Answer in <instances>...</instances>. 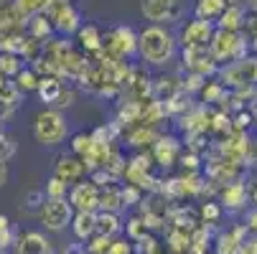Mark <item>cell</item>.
I'll list each match as a JSON object with an SVG mask.
<instances>
[{
    "label": "cell",
    "mask_w": 257,
    "mask_h": 254,
    "mask_svg": "<svg viewBox=\"0 0 257 254\" xmlns=\"http://www.w3.org/2000/svg\"><path fill=\"white\" fill-rule=\"evenodd\" d=\"M178 39L166 26H145L138 31V59L145 66H166L178 56Z\"/></svg>",
    "instance_id": "cell-1"
},
{
    "label": "cell",
    "mask_w": 257,
    "mask_h": 254,
    "mask_svg": "<svg viewBox=\"0 0 257 254\" xmlns=\"http://www.w3.org/2000/svg\"><path fill=\"white\" fill-rule=\"evenodd\" d=\"M31 132L41 148H59L64 140H69V120L61 110L46 107V110H41L33 117Z\"/></svg>",
    "instance_id": "cell-2"
},
{
    "label": "cell",
    "mask_w": 257,
    "mask_h": 254,
    "mask_svg": "<svg viewBox=\"0 0 257 254\" xmlns=\"http://www.w3.org/2000/svg\"><path fill=\"white\" fill-rule=\"evenodd\" d=\"M247 49H249V44H247V39L242 36V31L239 33H232V31H219L216 28L214 39L209 44V54H211V59L219 66H224L229 61L247 59Z\"/></svg>",
    "instance_id": "cell-3"
},
{
    "label": "cell",
    "mask_w": 257,
    "mask_h": 254,
    "mask_svg": "<svg viewBox=\"0 0 257 254\" xmlns=\"http://www.w3.org/2000/svg\"><path fill=\"white\" fill-rule=\"evenodd\" d=\"M219 82L229 92L254 89L257 87V56H247L239 61H229L219 69Z\"/></svg>",
    "instance_id": "cell-4"
},
{
    "label": "cell",
    "mask_w": 257,
    "mask_h": 254,
    "mask_svg": "<svg viewBox=\"0 0 257 254\" xmlns=\"http://www.w3.org/2000/svg\"><path fill=\"white\" fill-rule=\"evenodd\" d=\"M46 16L54 23V31L61 36V39H69V36L79 33V28L84 26V16L82 11L71 3V0H51Z\"/></svg>",
    "instance_id": "cell-5"
},
{
    "label": "cell",
    "mask_w": 257,
    "mask_h": 254,
    "mask_svg": "<svg viewBox=\"0 0 257 254\" xmlns=\"http://www.w3.org/2000/svg\"><path fill=\"white\" fill-rule=\"evenodd\" d=\"M140 13L151 26H176L183 18L181 0H140Z\"/></svg>",
    "instance_id": "cell-6"
},
{
    "label": "cell",
    "mask_w": 257,
    "mask_h": 254,
    "mask_svg": "<svg viewBox=\"0 0 257 254\" xmlns=\"http://www.w3.org/2000/svg\"><path fill=\"white\" fill-rule=\"evenodd\" d=\"M214 33H216V23L201 21V18H191L176 33V39H178L181 49H209Z\"/></svg>",
    "instance_id": "cell-7"
},
{
    "label": "cell",
    "mask_w": 257,
    "mask_h": 254,
    "mask_svg": "<svg viewBox=\"0 0 257 254\" xmlns=\"http://www.w3.org/2000/svg\"><path fill=\"white\" fill-rule=\"evenodd\" d=\"M74 213L77 211L71 208V203L66 198H61V201L46 198V203L39 211V221L46 231H64V229L71 226V221H74Z\"/></svg>",
    "instance_id": "cell-8"
},
{
    "label": "cell",
    "mask_w": 257,
    "mask_h": 254,
    "mask_svg": "<svg viewBox=\"0 0 257 254\" xmlns=\"http://www.w3.org/2000/svg\"><path fill=\"white\" fill-rule=\"evenodd\" d=\"M99 193H102V188L94 183V180L84 178L82 183L69 188L66 201L71 203V208H74L77 213H97L99 211Z\"/></svg>",
    "instance_id": "cell-9"
},
{
    "label": "cell",
    "mask_w": 257,
    "mask_h": 254,
    "mask_svg": "<svg viewBox=\"0 0 257 254\" xmlns=\"http://www.w3.org/2000/svg\"><path fill=\"white\" fill-rule=\"evenodd\" d=\"M183 153H186V145H183V142H181V137H176V135H161V137H158V142L151 148L153 163H156V165H161L163 170H168V168L178 165V163H181V158H183Z\"/></svg>",
    "instance_id": "cell-10"
},
{
    "label": "cell",
    "mask_w": 257,
    "mask_h": 254,
    "mask_svg": "<svg viewBox=\"0 0 257 254\" xmlns=\"http://www.w3.org/2000/svg\"><path fill=\"white\" fill-rule=\"evenodd\" d=\"M54 178L64 180V183L71 188V186L82 183L84 178H89V173H87V165H84L82 158H77V155H71V153H69V155H59V158H56Z\"/></svg>",
    "instance_id": "cell-11"
},
{
    "label": "cell",
    "mask_w": 257,
    "mask_h": 254,
    "mask_svg": "<svg viewBox=\"0 0 257 254\" xmlns=\"http://www.w3.org/2000/svg\"><path fill=\"white\" fill-rule=\"evenodd\" d=\"M181 59H183V66H186V71H191V74H201V77H214L219 74V66L209 49H181Z\"/></svg>",
    "instance_id": "cell-12"
},
{
    "label": "cell",
    "mask_w": 257,
    "mask_h": 254,
    "mask_svg": "<svg viewBox=\"0 0 257 254\" xmlns=\"http://www.w3.org/2000/svg\"><path fill=\"white\" fill-rule=\"evenodd\" d=\"M219 203H222V208H227V211L247 208V203H249L247 183H242V180H232V183L222 186V191H219Z\"/></svg>",
    "instance_id": "cell-13"
},
{
    "label": "cell",
    "mask_w": 257,
    "mask_h": 254,
    "mask_svg": "<svg viewBox=\"0 0 257 254\" xmlns=\"http://www.w3.org/2000/svg\"><path fill=\"white\" fill-rule=\"evenodd\" d=\"M125 137H127V145L138 148V153H140L145 148H153V145L158 142V137H161V132L156 127H148V125H135L125 132Z\"/></svg>",
    "instance_id": "cell-14"
},
{
    "label": "cell",
    "mask_w": 257,
    "mask_h": 254,
    "mask_svg": "<svg viewBox=\"0 0 257 254\" xmlns=\"http://www.w3.org/2000/svg\"><path fill=\"white\" fill-rule=\"evenodd\" d=\"M69 229L77 241H92L97 236V213H74Z\"/></svg>",
    "instance_id": "cell-15"
},
{
    "label": "cell",
    "mask_w": 257,
    "mask_h": 254,
    "mask_svg": "<svg viewBox=\"0 0 257 254\" xmlns=\"http://www.w3.org/2000/svg\"><path fill=\"white\" fill-rule=\"evenodd\" d=\"M77 44L82 51H89V54H99L102 46H104V36L102 31L94 26V23H84L77 33Z\"/></svg>",
    "instance_id": "cell-16"
},
{
    "label": "cell",
    "mask_w": 257,
    "mask_h": 254,
    "mask_svg": "<svg viewBox=\"0 0 257 254\" xmlns=\"http://www.w3.org/2000/svg\"><path fill=\"white\" fill-rule=\"evenodd\" d=\"M18 254H49V239L41 231H26L16 241Z\"/></svg>",
    "instance_id": "cell-17"
},
{
    "label": "cell",
    "mask_w": 257,
    "mask_h": 254,
    "mask_svg": "<svg viewBox=\"0 0 257 254\" xmlns=\"http://www.w3.org/2000/svg\"><path fill=\"white\" fill-rule=\"evenodd\" d=\"M244 21H247L244 6H239V3H229V8L222 13V18L216 21V28H219V31H232V33H239V31L244 28Z\"/></svg>",
    "instance_id": "cell-18"
},
{
    "label": "cell",
    "mask_w": 257,
    "mask_h": 254,
    "mask_svg": "<svg viewBox=\"0 0 257 254\" xmlns=\"http://www.w3.org/2000/svg\"><path fill=\"white\" fill-rule=\"evenodd\" d=\"M26 28H28V39L39 41V44H44V41H51V36L56 33V31H54V23H51V18H49L46 13H39V16L28 18Z\"/></svg>",
    "instance_id": "cell-19"
},
{
    "label": "cell",
    "mask_w": 257,
    "mask_h": 254,
    "mask_svg": "<svg viewBox=\"0 0 257 254\" xmlns=\"http://www.w3.org/2000/svg\"><path fill=\"white\" fill-rule=\"evenodd\" d=\"M99 211H107V213H122V211H125L122 186H120V183L102 188V193H99Z\"/></svg>",
    "instance_id": "cell-20"
},
{
    "label": "cell",
    "mask_w": 257,
    "mask_h": 254,
    "mask_svg": "<svg viewBox=\"0 0 257 254\" xmlns=\"http://www.w3.org/2000/svg\"><path fill=\"white\" fill-rule=\"evenodd\" d=\"M122 231V219L120 213H107V211H97V236H104V239H112L120 236Z\"/></svg>",
    "instance_id": "cell-21"
},
{
    "label": "cell",
    "mask_w": 257,
    "mask_h": 254,
    "mask_svg": "<svg viewBox=\"0 0 257 254\" xmlns=\"http://www.w3.org/2000/svg\"><path fill=\"white\" fill-rule=\"evenodd\" d=\"M227 8H229L227 0H196V6H194V18L216 23Z\"/></svg>",
    "instance_id": "cell-22"
},
{
    "label": "cell",
    "mask_w": 257,
    "mask_h": 254,
    "mask_svg": "<svg viewBox=\"0 0 257 254\" xmlns=\"http://www.w3.org/2000/svg\"><path fill=\"white\" fill-rule=\"evenodd\" d=\"M64 87H66V84H61V79H59V77H41L36 94H39V99H41L46 107H54V104H56V99L61 97Z\"/></svg>",
    "instance_id": "cell-23"
},
{
    "label": "cell",
    "mask_w": 257,
    "mask_h": 254,
    "mask_svg": "<svg viewBox=\"0 0 257 254\" xmlns=\"http://www.w3.org/2000/svg\"><path fill=\"white\" fill-rule=\"evenodd\" d=\"M199 97H201L204 107H206V104H224V102L232 97V92H229L222 82H206L204 89L199 92Z\"/></svg>",
    "instance_id": "cell-24"
},
{
    "label": "cell",
    "mask_w": 257,
    "mask_h": 254,
    "mask_svg": "<svg viewBox=\"0 0 257 254\" xmlns=\"http://www.w3.org/2000/svg\"><path fill=\"white\" fill-rule=\"evenodd\" d=\"M166 244H168V254H189V249H191V231L171 229L166 234Z\"/></svg>",
    "instance_id": "cell-25"
},
{
    "label": "cell",
    "mask_w": 257,
    "mask_h": 254,
    "mask_svg": "<svg viewBox=\"0 0 257 254\" xmlns=\"http://www.w3.org/2000/svg\"><path fill=\"white\" fill-rule=\"evenodd\" d=\"M151 234V229H148V224H145V219L140 213H135V216H130L127 219V224H125V236L133 241V244H140L145 236Z\"/></svg>",
    "instance_id": "cell-26"
},
{
    "label": "cell",
    "mask_w": 257,
    "mask_h": 254,
    "mask_svg": "<svg viewBox=\"0 0 257 254\" xmlns=\"http://www.w3.org/2000/svg\"><path fill=\"white\" fill-rule=\"evenodd\" d=\"M92 148H94V137H92V132H77V135H71V137H69V150H71V155L87 158Z\"/></svg>",
    "instance_id": "cell-27"
},
{
    "label": "cell",
    "mask_w": 257,
    "mask_h": 254,
    "mask_svg": "<svg viewBox=\"0 0 257 254\" xmlns=\"http://www.w3.org/2000/svg\"><path fill=\"white\" fill-rule=\"evenodd\" d=\"M39 82H41V77L39 74H36V71L31 69V66H26L23 71H21V74L13 79V84L18 87V92L26 97V94H31V92H36V89H39Z\"/></svg>",
    "instance_id": "cell-28"
},
{
    "label": "cell",
    "mask_w": 257,
    "mask_h": 254,
    "mask_svg": "<svg viewBox=\"0 0 257 254\" xmlns=\"http://www.w3.org/2000/svg\"><path fill=\"white\" fill-rule=\"evenodd\" d=\"M222 213H224L222 203L206 201V203H201V208H199V221H201L204 226H214V224L222 221Z\"/></svg>",
    "instance_id": "cell-29"
},
{
    "label": "cell",
    "mask_w": 257,
    "mask_h": 254,
    "mask_svg": "<svg viewBox=\"0 0 257 254\" xmlns=\"http://www.w3.org/2000/svg\"><path fill=\"white\" fill-rule=\"evenodd\" d=\"M51 0H13V6L18 8V13L23 18H33V16H39V13H46Z\"/></svg>",
    "instance_id": "cell-30"
},
{
    "label": "cell",
    "mask_w": 257,
    "mask_h": 254,
    "mask_svg": "<svg viewBox=\"0 0 257 254\" xmlns=\"http://www.w3.org/2000/svg\"><path fill=\"white\" fill-rule=\"evenodd\" d=\"M23 69L26 66H23L21 56H16V54H0V71H3L8 79H16Z\"/></svg>",
    "instance_id": "cell-31"
},
{
    "label": "cell",
    "mask_w": 257,
    "mask_h": 254,
    "mask_svg": "<svg viewBox=\"0 0 257 254\" xmlns=\"http://www.w3.org/2000/svg\"><path fill=\"white\" fill-rule=\"evenodd\" d=\"M44 193H46V198H51V201H61V198H66L69 196V186L64 183V180H59V178H49L46 180V186H44Z\"/></svg>",
    "instance_id": "cell-32"
},
{
    "label": "cell",
    "mask_w": 257,
    "mask_h": 254,
    "mask_svg": "<svg viewBox=\"0 0 257 254\" xmlns=\"http://www.w3.org/2000/svg\"><path fill=\"white\" fill-rule=\"evenodd\" d=\"M77 97H79V89L77 87H64V92H61V97L56 99V104H54V110H69V107H74L77 104Z\"/></svg>",
    "instance_id": "cell-33"
},
{
    "label": "cell",
    "mask_w": 257,
    "mask_h": 254,
    "mask_svg": "<svg viewBox=\"0 0 257 254\" xmlns=\"http://www.w3.org/2000/svg\"><path fill=\"white\" fill-rule=\"evenodd\" d=\"M122 201H125V208H133V206H138V203L145 201V193H143L140 188L125 183V186H122Z\"/></svg>",
    "instance_id": "cell-34"
},
{
    "label": "cell",
    "mask_w": 257,
    "mask_h": 254,
    "mask_svg": "<svg viewBox=\"0 0 257 254\" xmlns=\"http://www.w3.org/2000/svg\"><path fill=\"white\" fill-rule=\"evenodd\" d=\"M109 246H112V239H104V236H94L92 241H87L84 251H87V254H109Z\"/></svg>",
    "instance_id": "cell-35"
},
{
    "label": "cell",
    "mask_w": 257,
    "mask_h": 254,
    "mask_svg": "<svg viewBox=\"0 0 257 254\" xmlns=\"http://www.w3.org/2000/svg\"><path fill=\"white\" fill-rule=\"evenodd\" d=\"M23 203H26L28 211H41V206L46 203V193L44 191H28L23 196Z\"/></svg>",
    "instance_id": "cell-36"
},
{
    "label": "cell",
    "mask_w": 257,
    "mask_h": 254,
    "mask_svg": "<svg viewBox=\"0 0 257 254\" xmlns=\"http://www.w3.org/2000/svg\"><path fill=\"white\" fill-rule=\"evenodd\" d=\"M16 153V142L13 137H8L6 132H0V163H8Z\"/></svg>",
    "instance_id": "cell-37"
},
{
    "label": "cell",
    "mask_w": 257,
    "mask_h": 254,
    "mask_svg": "<svg viewBox=\"0 0 257 254\" xmlns=\"http://www.w3.org/2000/svg\"><path fill=\"white\" fill-rule=\"evenodd\" d=\"M109 254H138V246L125 236V239H115L112 246H109Z\"/></svg>",
    "instance_id": "cell-38"
},
{
    "label": "cell",
    "mask_w": 257,
    "mask_h": 254,
    "mask_svg": "<svg viewBox=\"0 0 257 254\" xmlns=\"http://www.w3.org/2000/svg\"><path fill=\"white\" fill-rule=\"evenodd\" d=\"M252 120H254V117H252V112H249V110H239V112L232 117V122H234V130H237V132H244V130L252 125Z\"/></svg>",
    "instance_id": "cell-39"
},
{
    "label": "cell",
    "mask_w": 257,
    "mask_h": 254,
    "mask_svg": "<svg viewBox=\"0 0 257 254\" xmlns=\"http://www.w3.org/2000/svg\"><path fill=\"white\" fill-rule=\"evenodd\" d=\"M158 251H161V246H158V239L153 234H148L138 244V254H158Z\"/></svg>",
    "instance_id": "cell-40"
},
{
    "label": "cell",
    "mask_w": 257,
    "mask_h": 254,
    "mask_svg": "<svg viewBox=\"0 0 257 254\" xmlns=\"http://www.w3.org/2000/svg\"><path fill=\"white\" fill-rule=\"evenodd\" d=\"M244 226H247L252 234H257V206L247 211V216H244Z\"/></svg>",
    "instance_id": "cell-41"
},
{
    "label": "cell",
    "mask_w": 257,
    "mask_h": 254,
    "mask_svg": "<svg viewBox=\"0 0 257 254\" xmlns=\"http://www.w3.org/2000/svg\"><path fill=\"white\" fill-rule=\"evenodd\" d=\"M6 180H8V165L0 163V186H6Z\"/></svg>",
    "instance_id": "cell-42"
},
{
    "label": "cell",
    "mask_w": 257,
    "mask_h": 254,
    "mask_svg": "<svg viewBox=\"0 0 257 254\" xmlns=\"http://www.w3.org/2000/svg\"><path fill=\"white\" fill-rule=\"evenodd\" d=\"M249 112H252V117H254V122H257V97L249 102Z\"/></svg>",
    "instance_id": "cell-43"
},
{
    "label": "cell",
    "mask_w": 257,
    "mask_h": 254,
    "mask_svg": "<svg viewBox=\"0 0 257 254\" xmlns=\"http://www.w3.org/2000/svg\"><path fill=\"white\" fill-rule=\"evenodd\" d=\"M249 160H254V163H257V137H254V142H252V153H249Z\"/></svg>",
    "instance_id": "cell-44"
},
{
    "label": "cell",
    "mask_w": 257,
    "mask_h": 254,
    "mask_svg": "<svg viewBox=\"0 0 257 254\" xmlns=\"http://www.w3.org/2000/svg\"><path fill=\"white\" fill-rule=\"evenodd\" d=\"M6 84H8V77H6V74H3V71H0V89H3V87H6Z\"/></svg>",
    "instance_id": "cell-45"
},
{
    "label": "cell",
    "mask_w": 257,
    "mask_h": 254,
    "mask_svg": "<svg viewBox=\"0 0 257 254\" xmlns=\"http://www.w3.org/2000/svg\"><path fill=\"white\" fill-rule=\"evenodd\" d=\"M249 8H252V11L257 13V0H249Z\"/></svg>",
    "instance_id": "cell-46"
},
{
    "label": "cell",
    "mask_w": 257,
    "mask_h": 254,
    "mask_svg": "<svg viewBox=\"0 0 257 254\" xmlns=\"http://www.w3.org/2000/svg\"><path fill=\"white\" fill-rule=\"evenodd\" d=\"M0 132H3V120H0Z\"/></svg>",
    "instance_id": "cell-47"
},
{
    "label": "cell",
    "mask_w": 257,
    "mask_h": 254,
    "mask_svg": "<svg viewBox=\"0 0 257 254\" xmlns=\"http://www.w3.org/2000/svg\"><path fill=\"white\" fill-rule=\"evenodd\" d=\"M209 254H216V251H209Z\"/></svg>",
    "instance_id": "cell-48"
}]
</instances>
